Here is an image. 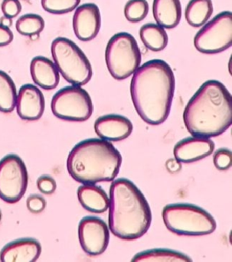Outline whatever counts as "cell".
<instances>
[{"label":"cell","mask_w":232,"mask_h":262,"mask_svg":"<svg viewBox=\"0 0 232 262\" xmlns=\"http://www.w3.org/2000/svg\"><path fill=\"white\" fill-rule=\"evenodd\" d=\"M175 76L165 61L151 60L138 68L131 82V96L138 115L150 125L164 123L172 107Z\"/></svg>","instance_id":"1"},{"label":"cell","mask_w":232,"mask_h":262,"mask_svg":"<svg viewBox=\"0 0 232 262\" xmlns=\"http://www.w3.org/2000/svg\"><path fill=\"white\" fill-rule=\"evenodd\" d=\"M183 120L192 136L211 138L222 135L231 126L230 93L217 80L205 82L187 103Z\"/></svg>","instance_id":"2"},{"label":"cell","mask_w":232,"mask_h":262,"mask_svg":"<svg viewBox=\"0 0 232 262\" xmlns=\"http://www.w3.org/2000/svg\"><path fill=\"white\" fill-rule=\"evenodd\" d=\"M109 200V228L112 234L121 239L133 241L147 232L152 211L134 183L125 178L113 181Z\"/></svg>","instance_id":"3"},{"label":"cell","mask_w":232,"mask_h":262,"mask_svg":"<svg viewBox=\"0 0 232 262\" xmlns=\"http://www.w3.org/2000/svg\"><path fill=\"white\" fill-rule=\"evenodd\" d=\"M122 164V155L104 139H88L77 143L69 154L67 170L73 179L84 184L112 182Z\"/></svg>","instance_id":"4"},{"label":"cell","mask_w":232,"mask_h":262,"mask_svg":"<svg viewBox=\"0 0 232 262\" xmlns=\"http://www.w3.org/2000/svg\"><path fill=\"white\" fill-rule=\"evenodd\" d=\"M166 228L177 235L204 236L216 230V221L202 208L189 203H173L164 208Z\"/></svg>","instance_id":"5"},{"label":"cell","mask_w":232,"mask_h":262,"mask_svg":"<svg viewBox=\"0 0 232 262\" xmlns=\"http://www.w3.org/2000/svg\"><path fill=\"white\" fill-rule=\"evenodd\" d=\"M51 54L59 74L72 85L83 86L92 79V64L72 40L57 37L51 44Z\"/></svg>","instance_id":"6"},{"label":"cell","mask_w":232,"mask_h":262,"mask_svg":"<svg viewBox=\"0 0 232 262\" xmlns=\"http://www.w3.org/2000/svg\"><path fill=\"white\" fill-rule=\"evenodd\" d=\"M141 61L140 48L131 34L117 33L109 40L105 48V63L114 79H127L140 67Z\"/></svg>","instance_id":"7"},{"label":"cell","mask_w":232,"mask_h":262,"mask_svg":"<svg viewBox=\"0 0 232 262\" xmlns=\"http://www.w3.org/2000/svg\"><path fill=\"white\" fill-rule=\"evenodd\" d=\"M51 110L57 118L84 122L92 116L94 104L88 92L78 85H71L55 94L51 101Z\"/></svg>","instance_id":"8"},{"label":"cell","mask_w":232,"mask_h":262,"mask_svg":"<svg viewBox=\"0 0 232 262\" xmlns=\"http://www.w3.org/2000/svg\"><path fill=\"white\" fill-rule=\"evenodd\" d=\"M198 51L203 54H218L232 46V13L224 11L208 21L199 30L193 40Z\"/></svg>","instance_id":"9"},{"label":"cell","mask_w":232,"mask_h":262,"mask_svg":"<svg viewBox=\"0 0 232 262\" xmlns=\"http://www.w3.org/2000/svg\"><path fill=\"white\" fill-rule=\"evenodd\" d=\"M28 174L18 155H8L0 161V199L8 203L19 202L28 188Z\"/></svg>","instance_id":"10"},{"label":"cell","mask_w":232,"mask_h":262,"mask_svg":"<svg viewBox=\"0 0 232 262\" xmlns=\"http://www.w3.org/2000/svg\"><path fill=\"white\" fill-rule=\"evenodd\" d=\"M78 238L82 249L90 256H99L107 249L110 232L107 224L97 217H84L78 225Z\"/></svg>","instance_id":"11"},{"label":"cell","mask_w":232,"mask_h":262,"mask_svg":"<svg viewBox=\"0 0 232 262\" xmlns=\"http://www.w3.org/2000/svg\"><path fill=\"white\" fill-rule=\"evenodd\" d=\"M100 9L95 3L78 6L73 16V29L77 39L89 42L96 38L100 31Z\"/></svg>","instance_id":"12"},{"label":"cell","mask_w":232,"mask_h":262,"mask_svg":"<svg viewBox=\"0 0 232 262\" xmlns=\"http://www.w3.org/2000/svg\"><path fill=\"white\" fill-rule=\"evenodd\" d=\"M16 112L21 119L36 121L44 115L45 99L40 89L33 84H25L16 96Z\"/></svg>","instance_id":"13"},{"label":"cell","mask_w":232,"mask_h":262,"mask_svg":"<svg viewBox=\"0 0 232 262\" xmlns=\"http://www.w3.org/2000/svg\"><path fill=\"white\" fill-rule=\"evenodd\" d=\"M214 148L215 144L207 137L192 136L177 143L173 149V155L179 163H193L210 156Z\"/></svg>","instance_id":"14"},{"label":"cell","mask_w":232,"mask_h":262,"mask_svg":"<svg viewBox=\"0 0 232 262\" xmlns=\"http://www.w3.org/2000/svg\"><path fill=\"white\" fill-rule=\"evenodd\" d=\"M95 131L101 139L118 142L128 138L132 133V123L125 116L106 115L101 116L95 123Z\"/></svg>","instance_id":"15"},{"label":"cell","mask_w":232,"mask_h":262,"mask_svg":"<svg viewBox=\"0 0 232 262\" xmlns=\"http://www.w3.org/2000/svg\"><path fill=\"white\" fill-rule=\"evenodd\" d=\"M42 247L35 238H20L7 244L0 251V260L4 262H32L40 257Z\"/></svg>","instance_id":"16"},{"label":"cell","mask_w":232,"mask_h":262,"mask_svg":"<svg viewBox=\"0 0 232 262\" xmlns=\"http://www.w3.org/2000/svg\"><path fill=\"white\" fill-rule=\"evenodd\" d=\"M30 74L37 86L52 90L60 82L59 71L51 60L44 56H36L30 63Z\"/></svg>","instance_id":"17"},{"label":"cell","mask_w":232,"mask_h":262,"mask_svg":"<svg viewBox=\"0 0 232 262\" xmlns=\"http://www.w3.org/2000/svg\"><path fill=\"white\" fill-rule=\"evenodd\" d=\"M152 14L157 24L167 29L176 28L182 15L180 0H153Z\"/></svg>","instance_id":"18"},{"label":"cell","mask_w":232,"mask_h":262,"mask_svg":"<svg viewBox=\"0 0 232 262\" xmlns=\"http://www.w3.org/2000/svg\"><path fill=\"white\" fill-rule=\"evenodd\" d=\"M77 197L81 205L92 213H104L108 210V195L95 184H84L77 190Z\"/></svg>","instance_id":"19"},{"label":"cell","mask_w":232,"mask_h":262,"mask_svg":"<svg viewBox=\"0 0 232 262\" xmlns=\"http://www.w3.org/2000/svg\"><path fill=\"white\" fill-rule=\"evenodd\" d=\"M139 35L143 44L152 51H163L168 45V35L158 24L147 23L142 26Z\"/></svg>","instance_id":"20"},{"label":"cell","mask_w":232,"mask_h":262,"mask_svg":"<svg viewBox=\"0 0 232 262\" xmlns=\"http://www.w3.org/2000/svg\"><path fill=\"white\" fill-rule=\"evenodd\" d=\"M212 13V0H190L185 9V18L190 26L200 28L208 22Z\"/></svg>","instance_id":"21"},{"label":"cell","mask_w":232,"mask_h":262,"mask_svg":"<svg viewBox=\"0 0 232 262\" xmlns=\"http://www.w3.org/2000/svg\"><path fill=\"white\" fill-rule=\"evenodd\" d=\"M132 261H192V258L176 250L154 249L138 253Z\"/></svg>","instance_id":"22"},{"label":"cell","mask_w":232,"mask_h":262,"mask_svg":"<svg viewBox=\"0 0 232 262\" xmlns=\"http://www.w3.org/2000/svg\"><path fill=\"white\" fill-rule=\"evenodd\" d=\"M16 84L7 73L0 70V112L11 113L16 107Z\"/></svg>","instance_id":"23"},{"label":"cell","mask_w":232,"mask_h":262,"mask_svg":"<svg viewBox=\"0 0 232 262\" xmlns=\"http://www.w3.org/2000/svg\"><path fill=\"white\" fill-rule=\"evenodd\" d=\"M44 20L36 14H26L16 21L17 32L25 36H38L44 30Z\"/></svg>","instance_id":"24"},{"label":"cell","mask_w":232,"mask_h":262,"mask_svg":"<svg viewBox=\"0 0 232 262\" xmlns=\"http://www.w3.org/2000/svg\"><path fill=\"white\" fill-rule=\"evenodd\" d=\"M148 12L147 0H128L124 6V16L131 23L143 21L148 15Z\"/></svg>","instance_id":"25"},{"label":"cell","mask_w":232,"mask_h":262,"mask_svg":"<svg viewBox=\"0 0 232 262\" xmlns=\"http://www.w3.org/2000/svg\"><path fill=\"white\" fill-rule=\"evenodd\" d=\"M81 0H41V4L47 12L54 15H64L72 12Z\"/></svg>","instance_id":"26"},{"label":"cell","mask_w":232,"mask_h":262,"mask_svg":"<svg viewBox=\"0 0 232 262\" xmlns=\"http://www.w3.org/2000/svg\"><path fill=\"white\" fill-rule=\"evenodd\" d=\"M213 163L218 170L226 171L231 167V151L226 148L220 149L213 155Z\"/></svg>","instance_id":"27"},{"label":"cell","mask_w":232,"mask_h":262,"mask_svg":"<svg viewBox=\"0 0 232 262\" xmlns=\"http://www.w3.org/2000/svg\"><path fill=\"white\" fill-rule=\"evenodd\" d=\"M1 11L8 18H15L22 11V5L19 0H3L1 3Z\"/></svg>","instance_id":"28"},{"label":"cell","mask_w":232,"mask_h":262,"mask_svg":"<svg viewBox=\"0 0 232 262\" xmlns=\"http://www.w3.org/2000/svg\"><path fill=\"white\" fill-rule=\"evenodd\" d=\"M45 207H47V201L40 195H30L27 199V208L31 213H35V214L41 213L42 211H44Z\"/></svg>","instance_id":"29"},{"label":"cell","mask_w":232,"mask_h":262,"mask_svg":"<svg viewBox=\"0 0 232 262\" xmlns=\"http://www.w3.org/2000/svg\"><path fill=\"white\" fill-rule=\"evenodd\" d=\"M37 188L44 194H53L56 190V183L55 179L49 175H42L37 179Z\"/></svg>","instance_id":"30"},{"label":"cell","mask_w":232,"mask_h":262,"mask_svg":"<svg viewBox=\"0 0 232 262\" xmlns=\"http://www.w3.org/2000/svg\"><path fill=\"white\" fill-rule=\"evenodd\" d=\"M14 39V34L10 28H7L0 24V47H5L11 44Z\"/></svg>","instance_id":"31"},{"label":"cell","mask_w":232,"mask_h":262,"mask_svg":"<svg viewBox=\"0 0 232 262\" xmlns=\"http://www.w3.org/2000/svg\"><path fill=\"white\" fill-rule=\"evenodd\" d=\"M166 167L171 172H176L180 171V163H179L176 159H170L166 163Z\"/></svg>","instance_id":"32"},{"label":"cell","mask_w":232,"mask_h":262,"mask_svg":"<svg viewBox=\"0 0 232 262\" xmlns=\"http://www.w3.org/2000/svg\"><path fill=\"white\" fill-rule=\"evenodd\" d=\"M0 24L3 25L7 28H10L12 26V19L8 18L7 16H3L0 18Z\"/></svg>","instance_id":"33"},{"label":"cell","mask_w":232,"mask_h":262,"mask_svg":"<svg viewBox=\"0 0 232 262\" xmlns=\"http://www.w3.org/2000/svg\"><path fill=\"white\" fill-rule=\"evenodd\" d=\"M1 218H2V213H1V211H0V222H1Z\"/></svg>","instance_id":"34"}]
</instances>
